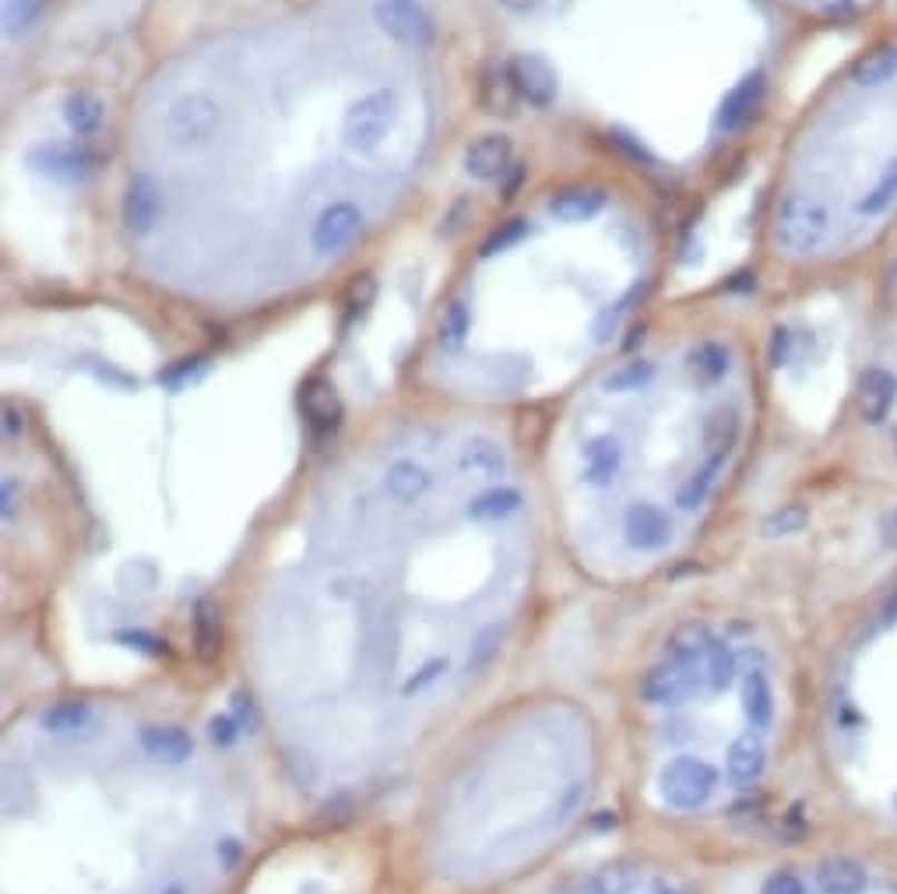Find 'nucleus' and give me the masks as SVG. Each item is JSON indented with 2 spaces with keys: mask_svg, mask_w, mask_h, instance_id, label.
<instances>
[{
  "mask_svg": "<svg viewBox=\"0 0 897 894\" xmlns=\"http://www.w3.org/2000/svg\"><path fill=\"white\" fill-rule=\"evenodd\" d=\"M243 853L215 754L130 704L8 732L4 894H218Z\"/></svg>",
  "mask_w": 897,
  "mask_h": 894,
  "instance_id": "nucleus-1",
  "label": "nucleus"
},
{
  "mask_svg": "<svg viewBox=\"0 0 897 894\" xmlns=\"http://www.w3.org/2000/svg\"><path fill=\"white\" fill-rule=\"evenodd\" d=\"M897 243V18L859 36L806 99L760 218L778 285L866 282Z\"/></svg>",
  "mask_w": 897,
  "mask_h": 894,
  "instance_id": "nucleus-2",
  "label": "nucleus"
},
{
  "mask_svg": "<svg viewBox=\"0 0 897 894\" xmlns=\"http://www.w3.org/2000/svg\"><path fill=\"white\" fill-rule=\"evenodd\" d=\"M359 208L349 205V201H334V205H328L318 222L310 226V243H313V251L318 254H339L345 243H352V236L359 233Z\"/></svg>",
  "mask_w": 897,
  "mask_h": 894,
  "instance_id": "nucleus-7",
  "label": "nucleus"
},
{
  "mask_svg": "<svg viewBox=\"0 0 897 894\" xmlns=\"http://www.w3.org/2000/svg\"><path fill=\"white\" fill-rule=\"evenodd\" d=\"M880 620H884V623H897V589L887 595L884 610H880Z\"/></svg>",
  "mask_w": 897,
  "mask_h": 894,
  "instance_id": "nucleus-20",
  "label": "nucleus"
},
{
  "mask_svg": "<svg viewBox=\"0 0 897 894\" xmlns=\"http://www.w3.org/2000/svg\"><path fill=\"white\" fill-rule=\"evenodd\" d=\"M743 715L753 732H768L774 722V687L764 669H750L743 677Z\"/></svg>",
  "mask_w": 897,
  "mask_h": 894,
  "instance_id": "nucleus-11",
  "label": "nucleus"
},
{
  "mask_svg": "<svg viewBox=\"0 0 897 894\" xmlns=\"http://www.w3.org/2000/svg\"><path fill=\"white\" fill-rule=\"evenodd\" d=\"M377 18H380V26L398 42H406V47H422V42L430 39V18L422 14L416 0H380Z\"/></svg>",
  "mask_w": 897,
  "mask_h": 894,
  "instance_id": "nucleus-8",
  "label": "nucleus"
},
{
  "mask_svg": "<svg viewBox=\"0 0 897 894\" xmlns=\"http://www.w3.org/2000/svg\"><path fill=\"white\" fill-rule=\"evenodd\" d=\"M71 124L78 127V130H85V127H92L96 120H99V103L96 99H88V96H78L75 103H71Z\"/></svg>",
  "mask_w": 897,
  "mask_h": 894,
  "instance_id": "nucleus-18",
  "label": "nucleus"
},
{
  "mask_svg": "<svg viewBox=\"0 0 897 894\" xmlns=\"http://www.w3.org/2000/svg\"><path fill=\"white\" fill-rule=\"evenodd\" d=\"M155 215H159V194H155L152 184L138 181L127 194V222L138 233H145V230L155 226Z\"/></svg>",
  "mask_w": 897,
  "mask_h": 894,
  "instance_id": "nucleus-14",
  "label": "nucleus"
},
{
  "mask_svg": "<svg viewBox=\"0 0 897 894\" xmlns=\"http://www.w3.org/2000/svg\"><path fill=\"white\" fill-rule=\"evenodd\" d=\"M394 117H398V106L388 93H370L367 99H359L352 106V114L345 120V134H349V145L355 152H373L388 142V134L394 127Z\"/></svg>",
  "mask_w": 897,
  "mask_h": 894,
  "instance_id": "nucleus-6",
  "label": "nucleus"
},
{
  "mask_svg": "<svg viewBox=\"0 0 897 894\" xmlns=\"http://www.w3.org/2000/svg\"><path fill=\"white\" fill-rule=\"evenodd\" d=\"M605 205V194L598 191H567L553 197V212L564 215V218H592L598 215V208Z\"/></svg>",
  "mask_w": 897,
  "mask_h": 894,
  "instance_id": "nucleus-15",
  "label": "nucleus"
},
{
  "mask_svg": "<svg viewBox=\"0 0 897 894\" xmlns=\"http://www.w3.org/2000/svg\"><path fill=\"white\" fill-rule=\"evenodd\" d=\"M592 722L571 698H521L468 732L422 803L419 856L451 891H489L549 859L592 799Z\"/></svg>",
  "mask_w": 897,
  "mask_h": 894,
  "instance_id": "nucleus-3",
  "label": "nucleus"
},
{
  "mask_svg": "<svg viewBox=\"0 0 897 894\" xmlns=\"http://www.w3.org/2000/svg\"><path fill=\"white\" fill-rule=\"evenodd\" d=\"M465 163H468V173L479 176V181H493V176H500L510 166V142L500 138V134H486V138H479L468 148Z\"/></svg>",
  "mask_w": 897,
  "mask_h": 894,
  "instance_id": "nucleus-13",
  "label": "nucleus"
},
{
  "mask_svg": "<svg viewBox=\"0 0 897 894\" xmlns=\"http://www.w3.org/2000/svg\"><path fill=\"white\" fill-rule=\"evenodd\" d=\"M760 894H806V884L799 874H792V869H778V874H771L764 881Z\"/></svg>",
  "mask_w": 897,
  "mask_h": 894,
  "instance_id": "nucleus-17",
  "label": "nucleus"
},
{
  "mask_svg": "<svg viewBox=\"0 0 897 894\" xmlns=\"http://www.w3.org/2000/svg\"><path fill=\"white\" fill-rule=\"evenodd\" d=\"M817 887L823 894H862L866 891V869L851 856H835L817 866Z\"/></svg>",
  "mask_w": 897,
  "mask_h": 894,
  "instance_id": "nucleus-12",
  "label": "nucleus"
},
{
  "mask_svg": "<svg viewBox=\"0 0 897 894\" xmlns=\"http://www.w3.org/2000/svg\"><path fill=\"white\" fill-rule=\"evenodd\" d=\"M784 18L806 29L827 32H872L897 18V0H768Z\"/></svg>",
  "mask_w": 897,
  "mask_h": 894,
  "instance_id": "nucleus-4",
  "label": "nucleus"
},
{
  "mask_svg": "<svg viewBox=\"0 0 897 894\" xmlns=\"http://www.w3.org/2000/svg\"><path fill=\"white\" fill-rule=\"evenodd\" d=\"M764 768H768L764 740H760L757 732L735 736L725 750V775L735 781V786H753V781H760V775H764Z\"/></svg>",
  "mask_w": 897,
  "mask_h": 894,
  "instance_id": "nucleus-9",
  "label": "nucleus"
},
{
  "mask_svg": "<svg viewBox=\"0 0 897 894\" xmlns=\"http://www.w3.org/2000/svg\"><path fill=\"white\" fill-rule=\"evenodd\" d=\"M880 540L887 550H897V507L890 514H884V522H880Z\"/></svg>",
  "mask_w": 897,
  "mask_h": 894,
  "instance_id": "nucleus-19",
  "label": "nucleus"
},
{
  "mask_svg": "<svg viewBox=\"0 0 897 894\" xmlns=\"http://www.w3.org/2000/svg\"><path fill=\"white\" fill-rule=\"evenodd\" d=\"M507 71L514 78V88H518V96L535 103V106H546L556 93V78L549 71V64L546 60H538V57H518V60H510L507 64Z\"/></svg>",
  "mask_w": 897,
  "mask_h": 894,
  "instance_id": "nucleus-10",
  "label": "nucleus"
},
{
  "mask_svg": "<svg viewBox=\"0 0 897 894\" xmlns=\"http://www.w3.org/2000/svg\"><path fill=\"white\" fill-rule=\"evenodd\" d=\"M159 127L176 148H205L218 127V109L205 93H184L166 106Z\"/></svg>",
  "mask_w": 897,
  "mask_h": 894,
  "instance_id": "nucleus-5",
  "label": "nucleus"
},
{
  "mask_svg": "<svg viewBox=\"0 0 897 894\" xmlns=\"http://www.w3.org/2000/svg\"><path fill=\"white\" fill-rule=\"evenodd\" d=\"M507 8H514V11H528V8H535V4H543V0H504Z\"/></svg>",
  "mask_w": 897,
  "mask_h": 894,
  "instance_id": "nucleus-21",
  "label": "nucleus"
},
{
  "mask_svg": "<svg viewBox=\"0 0 897 894\" xmlns=\"http://www.w3.org/2000/svg\"><path fill=\"white\" fill-rule=\"evenodd\" d=\"M521 96H518V88H514V78H510V71L504 67L500 75H486L482 78V103L489 106V109H510L514 103H518Z\"/></svg>",
  "mask_w": 897,
  "mask_h": 894,
  "instance_id": "nucleus-16",
  "label": "nucleus"
}]
</instances>
